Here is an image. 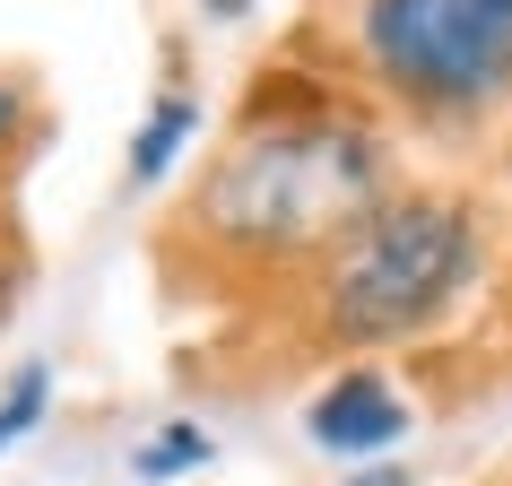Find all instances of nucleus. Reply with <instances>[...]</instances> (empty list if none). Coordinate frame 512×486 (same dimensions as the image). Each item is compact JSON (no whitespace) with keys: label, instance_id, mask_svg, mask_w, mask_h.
<instances>
[{"label":"nucleus","instance_id":"4","mask_svg":"<svg viewBox=\"0 0 512 486\" xmlns=\"http://www.w3.org/2000/svg\"><path fill=\"white\" fill-rule=\"evenodd\" d=\"M304 426H313L322 452L365 460V452H382V443H400V434H408V408H400V391H391L382 374H339L322 400H313Z\"/></svg>","mask_w":512,"mask_h":486},{"label":"nucleus","instance_id":"7","mask_svg":"<svg viewBox=\"0 0 512 486\" xmlns=\"http://www.w3.org/2000/svg\"><path fill=\"white\" fill-rule=\"evenodd\" d=\"M35 417H44V374H18V391L0 400V443H9V434H27Z\"/></svg>","mask_w":512,"mask_h":486},{"label":"nucleus","instance_id":"10","mask_svg":"<svg viewBox=\"0 0 512 486\" xmlns=\"http://www.w3.org/2000/svg\"><path fill=\"white\" fill-rule=\"evenodd\" d=\"M209 9H217V18H243V9H252V0H209Z\"/></svg>","mask_w":512,"mask_h":486},{"label":"nucleus","instance_id":"5","mask_svg":"<svg viewBox=\"0 0 512 486\" xmlns=\"http://www.w3.org/2000/svg\"><path fill=\"white\" fill-rule=\"evenodd\" d=\"M191 122H200L191 96H165V105L148 113V131H139V148H131V174H139V183H157L165 165H174V148L191 139Z\"/></svg>","mask_w":512,"mask_h":486},{"label":"nucleus","instance_id":"2","mask_svg":"<svg viewBox=\"0 0 512 486\" xmlns=\"http://www.w3.org/2000/svg\"><path fill=\"white\" fill-rule=\"evenodd\" d=\"M469 209L452 200H400L356 226V243L330 270V322L348 339H400V330L434 322L452 287L469 278Z\"/></svg>","mask_w":512,"mask_h":486},{"label":"nucleus","instance_id":"9","mask_svg":"<svg viewBox=\"0 0 512 486\" xmlns=\"http://www.w3.org/2000/svg\"><path fill=\"white\" fill-rule=\"evenodd\" d=\"M9 122H18V87H0V139H9Z\"/></svg>","mask_w":512,"mask_h":486},{"label":"nucleus","instance_id":"1","mask_svg":"<svg viewBox=\"0 0 512 486\" xmlns=\"http://www.w3.org/2000/svg\"><path fill=\"white\" fill-rule=\"evenodd\" d=\"M200 226L226 243H261V252H296L322 235H356L374 217V148L339 122H296V131H261L217 165L200 191Z\"/></svg>","mask_w":512,"mask_h":486},{"label":"nucleus","instance_id":"8","mask_svg":"<svg viewBox=\"0 0 512 486\" xmlns=\"http://www.w3.org/2000/svg\"><path fill=\"white\" fill-rule=\"evenodd\" d=\"M348 486H417L408 469H365V478H348Z\"/></svg>","mask_w":512,"mask_h":486},{"label":"nucleus","instance_id":"6","mask_svg":"<svg viewBox=\"0 0 512 486\" xmlns=\"http://www.w3.org/2000/svg\"><path fill=\"white\" fill-rule=\"evenodd\" d=\"M200 460H209V434L200 426H165L157 443L139 452V469H148V478H183V469H200Z\"/></svg>","mask_w":512,"mask_h":486},{"label":"nucleus","instance_id":"3","mask_svg":"<svg viewBox=\"0 0 512 486\" xmlns=\"http://www.w3.org/2000/svg\"><path fill=\"white\" fill-rule=\"evenodd\" d=\"M365 53L417 105H486L512 87V0H365Z\"/></svg>","mask_w":512,"mask_h":486}]
</instances>
